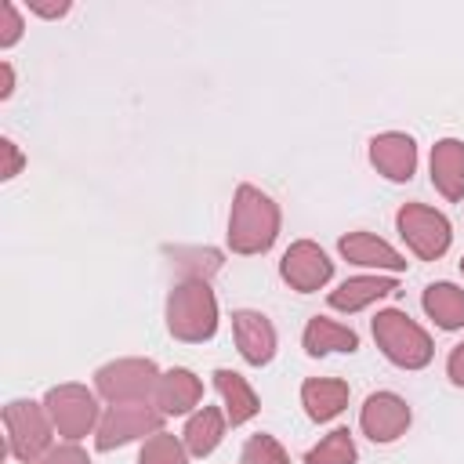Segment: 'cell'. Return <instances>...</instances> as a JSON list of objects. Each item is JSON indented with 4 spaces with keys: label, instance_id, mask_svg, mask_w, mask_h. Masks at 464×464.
<instances>
[{
    "label": "cell",
    "instance_id": "11",
    "mask_svg": "<svg viewBox=\"0 0 464 464\" xmlns=\"http://www.w3.org/2000/svg\"><path fill=\"white\" fill-rule=\"evenodd\" d=\"M370 163L388 181H410L413 170H417V145L402 130H384L370 141Z\"/></svg>",
    "mask_w": 464,
    "mask_h": 464
},
{
    "label": "cell",
    "instance_id": "2",
    "mask_svg": "<svg viewBox=\"0 0 464 464\" xmlns=\"http://www.w3.org/2000/svg\"><path fill=\"white\" fill-rule=\"evenodd\" d=\"M167 330L178 341L199 344L210 341L218 330V301L207 279H185L167 297Z\"/></svg>",
    "mask_w": 464,
    "mask_h": 464
},
{
    "label": "cell",
    "instance_id": "5",
    "mask_svg": "<svg viewBox=\"0 0 464 464\" xmlns=\"http://www.w3.org/2000/svg\"><path fill=\"white\" fill-rule=\"evenodd\" d=\"M160 370L152 359H116L94 373V388L109 402H149L156 395Z\"/></svg>",
    "mask_w": 464,
    "mask_h": 464
},
{
    "label": "cell",
    "instance_id": "19",
    "mask_svg": "<svg viewBox=\"0 0 464 464\" xmlns=\"http://www.w3.org/2000/svg\"><path fill=\"white\" fill-rule=\"evenodd\" d=\"M214 388L221 392L232 424H246L257 413V395L246 384V377H239L236 370H214Z\"/></svg>",
    "mask_w": 464,
    "mask_h": 464
},
{
    "label": "cell",
    "instance_id": "9",
    "mask_svg": "<svg viewBox=\"0 0 464 464\" xmlns=\"http://www.w3.org/2000/svg\"><path fill=\"white\" fill-rule=\"evenodd\" d=\"M279 272H283V279H286L294 290L312 294V290H319V286L330 283L334 261H330L312 239H297V243H290V250L283 254Z\"/></svg>",
    "mask_w": 464,
    "mask_h": 464
},
{
    "label": "cell",
    "instance_id": "25",
    "mask_svg": "<svg viewBox=\"0 0 464 464\" xmlns=\"http://www.w3.org/2000/svg\"><path fill=\"white\" fill-rule=\"evenodd\" d=\"M174 257H178V268L188 279H207L210 272L221 268V254L218 250H174Z\"/></svg>",
    "mask_w": 464,
    "mask_h": 464
},
{
    "label": "cell",
    "instance_id": "30",
    "mask_svg": "<svg viewBox=\"0 0 464 464\" xmlns=\"http://www.w3.org/2000/svg\"><path fill=\"white\" fill-rule=\"evenodd\" d=\"M36 14H44V18H58V14H65L69 11V4H29Z\"/></svg>",
    "mask_w": 464,
    "mask_h": 464
},
{
    "label": "cell",
    "instance_id": "4",
    "mask_svg": "<svg viewBox=\"0 0 464 464\" xmlns=\"http://www.w3.org/2000/svg\"><path fill=\"white\" fill-rule=\"evenodd\" d=\"M4 428H7V453L22 464H33L51 450V417L40 402L14 399L4 406Z\"/></svg>",
    "mask_w": 464,
    "mask_h": 464
},
{
    "label": "cell",
    "instance_id": "24",
    "mask_svg": "<svg viewBox=\"0 0 464 464\" xmlns=\"http://www.w3.org/2000/svg\"><path fill=\"white\" fill-rule=\"evenodd\" d=\"M239 464H290V457L272 435H250L239 453Z\"/></svg>",
    "mask_w": 464,
    "mask_h": 464
},
{
    "label": "cell",
    "instance_id": "29",
    "mask_svg": "<svg viewBox=\"0 0 464 464\" xmlns=\"http://www.w3.org/2000/svg\"><path fill=\"white\" fill-rule=\"evenodd\" d=\"M446 370H450V381L464 388V344H457V348L450 352V359H446Z\"/></svg>",
    "mask_w": 464,
    "mask_h": 464
},
{
    "label": "cell",
    "instance_id": "23",
    "mask_svg": "<svg viewBox=\"0 0 464 464\" xmlns=\"http://www.w3.org/2000/svg\"><path fill=\"white\" fill-rule=\"evenodd\" d=\"M138 464H188V457H185V446L170 431H156L145 439Z\"/></svg>",
    "mask_w": 464,
    "mask_h": 464
},
{
    "label": "cell",
    "instance_id": "14",
    "mask_svg": "<svg viewBox=\"0 0 464 464\" xmlns=\"http://www.w3.org/2000/svg\"><path fill=\"white\" fill-rule=\"evenodd\" d=\"M431 185L446 199L464 196V141H457V138L435 141V149H431Z\"/></svg>",
    "mask_w": 464,
    "mask_h": 464
},
{
    "label": "cell",
    "instance_id": "20",
    "mask_svg": "<svg viewBox=\"0 0 464 464\" xmlns=\"http://www.w3.org/2000/svg\"><path fill=\"white\" fill-rule=\"evenodd\" d=\"M424 312L442 330H460L464 326V290L453 283H431L424 290Z\"/></svg>",
    "mask_w": 464,
    "mask_h": 464
},
{
    "label": "cell",
    "instance_id": "27",
    "mask_svg": "<svg viewBox=\"0 0 464 464\" xmlns=\"http://www.w3.org/2000/svg\"><path fill=\"white\" fill-rule=\"evenodd\" d=\"M0 18H4V25H0V47H11V44L22 36V18H18V7H14L11 0H4V4H0Z\"/></svg>",
    "mask_w": 464,
    "mask_h": 464
},
{
    "label": "cell",
    "instance_id": "16",
    "mask_svg": "<svg viewBox=\"0 0 464 464\" xmlns=\"http://www.w3.org/2000/svg\"><path fill=\"white\" fill-rule=\"evenodd\" d=\"M203 395L199 377H192L188 370H167L156 384V410L160 413H188Z\"/></svg>",
    "mask_w": 464,
    "mask_h": 464
},
{
    "label": "cell",
    "instance_id": "1",
    "mask_svg": "<svg viewBox=\"0 0 464 464\" xmlns=\"http://www.w3.org/2000/svg\"><path fill=\"white\" fill-rule=\"evenodd\" d=\"M279 236V207L254 185H239L228 214V246L236 254H265Z\"/></svg>",
    "mask_w": 464,
    "mask_h": 464
},
{
    "label": "cell",
    "instance_id": "13",
    "mask_svg": "<svg viewBox=\"0 0 464 464\" xmlns=\"http://www.w3.org/2000/svg\"><path fill=\"white\" fill-rule=\"evenodd\" d=\"M337 246H341L344 261L362 265V268H388V272H402L406 268V257L395 246H388L384 239L370 236V232H348Z\"/></svg>",
    "mask_w": 464,
    "mask_h": 464
},
{
    "label": "cell",
    "instance_id": "7",
    "mask_svg": "<svg viewBox=\"0 0 464 464\" xmlns=\"http://www.w3.org/2000/svg\"><path fill=\"white\" fill-rule=\"evenodd\" d=\"M160 424H163V413L152 410L149 402H112V406L105 410V417L98 420V439H94V446H98L102 453H109V450H116V446H127V442L141 439V435H156Z\"/></svg>",
    "mask_w": 464,
    "mask_h": 464
},
{
    "label": "cell",
    "instance_id": "32",
    "mask_svg": "<svg viewBox=\"0 0 464 464\" xmlns=\"http://www.w3.org/2000/svg\"><path fill=\"white\" fill-rule=\"evenodd\" d=\"M460 268H464V257H460Z\"/></svg>",
    "mask_w": 464,
    "mask_h": 464
},
{
    "label": "cell",
    "instance_id": "15",
    "mask_svg": "<svg viewBox=\"0 0 464 464\" xmlns=\"http://www.w3.org/2000/svg\"><path fill=\"white\" fill-rule=\"evenodd\" d=\"M395 279L388 276H355V279H344L337 290H330V308L337 312H359L366 308L370 301H381L388 294H395Z\"/></svg>",
    "mask_w": 464,
    "mask_h": 464
},
{
    "label": "cell",
    "instance_id": "26",
    "mask_svg": "<svg viewBox=\"0 0 464 464\" xmlns=\"http://www.w3.org/2000/svg\"><path fill=\"white\" fill-rule=\"evenodd\" d=\"M33 464H91V460H87V453H83L76 442H65V446L47 450V453H44V457H36Z\"/></svg>",
    "mask_w": 464,
    "mask_h": 464
},
{
    "label": "cell",
    "instance_id": "17",
    "mask_svg": "<svg viewBox=\"0 0 464 464\" xmlns=\"http://www.w3.org/2000/svg\"><path fill=\"white\" fill-rule=\"evenodd\" d=\"M301 402L312 420H334L348 406V384L334 377H312L301 384Z\"/></svg>",
    "mask_w": 464,
    "mask_h": 464
},
{
    "label": "cell",
    "instance_id": "21",
    "mask_svg": "<svg viewBox=\"0 0 464 464\" xmlns=\"http://www.w3.org/2000/svg\"><path fill=\"white\" fill-rule=\"evenodd\" d=\"M181 435H185V450L192 457H207L221 442V435H225V417L214 406H203L199 413L188 417V424H185Z\"/></svg>",
    "mask_w": 464,
    "mask_h": 464
},
{
    "label": "cell",
    "instance_id": "22",
    "mask_svg": "<svg viewBox=\"0 0 464 464\" xmlns=\"http://www.w3.org/2000/svg\"><path fill=\"white\" fill-rule=\"evenodd\" d=\"M304 464H355V442L348 428H334L319 446L308 450Z\"/></svg>",
    "mask_w": 464,
    "mask_h": 464
},
{
    "label": "cell",
    "instance_id": "31",
    "mask_svg": "<svg viewBox=\"0 0 464 464\" xmlns=\"http://www.w3.org/2000/svg\"><path fill=\"white\" fill-rule=\"evenodd\" d=\"M14 91V72H11V65L4 62V87H0V98H7Z\"/></svg>",
    "mask_w": 464,
    "mask_h": 464
},
{
    "label": "cell",
    "instance_id": "12",
    "mask_svg": "<svg viewBox=\"0 0 464 464\" xmlns=\"http://www.w3.org/2000/svg\"><path fill=\"white\" fill-rule=\"evenodd\" d=\"M232 330H236V344H239V355L250 362V366H265L272 355H276V326L261 315V312H236L232 315Z\"/></svg>",
    "mask_w": 464,
    "mask_h": 464
},
{
    "label": "cell",
    "instance_id": "28",
    "mask_svg": "<svg viewBox=\"0 0 464 464\" xmlns=\"http://www.w3.org/2000/svg\"><path fill=\"white\" fill-rule=\"evenodd\" d=\"M0 149H4V160H7L0 174H4V178H14V174L22 170V152H18V145H14L11 138H4V141H0Z\"/></svg>",
    "mask_w": 464,
    "mask_h": 464
},
{
    "label": "cell",
    "instance_id": "8",
    "mask_svg": "<svg viewBox=\"0 0 464 464\" xmlns=\"http://www.w3.org/2000/svg\"><path fill=\"white\" fill-rule=\"evenodd\" d=\"M395 225H399V236L410 243V250L424 261H439L450 250V239H453L450 221L424 203H406L399 210Z\"/></svg>",
    "mask_w": 464,
    "mask_h": 464
},
{
    "label": "cell",
    "instance_id": "10",
    "mask_svg": "<svg viewBox=\"0 0 464 464\" xmlns=\"http://www.w3.org/2000/svg\"><path fill=\"white\" fill-rule=\"evenodd\" d=\"M359 424H362L366 439H373V442H395L410 428V406L395 392H373L362 402Z\"/></svg>",
    "mask_w": 464,
    "mask_h": 464
},
{
    "label": "cell",
    "instance_id": "18",
    "mask_svg": "<svg viewBox=\"0 0 464 464\" xmlns=\"http://www.w3.org/2000/svg\"><path fill=\"white\" fill-rule=\"evenodd\" d=\"M355 348H359L355 330H348V326H341V323H334V319H323V315L308 319V326H304V352H308V355L355 352Z\"/></svg>",
    "mask_w": 464,
    "mask_h": 464
},
{
    "label": "cell",
    "instance_id": "3",
    "mask_svg": "<svg viewBox=\"0 0 464 464\" xmlns=\"http://www.w3.org/2000/svg\"><path fill=\"white\" fill-rule=\"evenodd\" d=\"M373 341L381 344V352L402 366V370H420L431 362V337L399 308H384L373 315Z\"/></svg>",
    "mask_w": 464,
    "mask_h": 464
},
{
    "label": "cell",
    "instance_id": "6",
    "mask_svg": "<svg viewBox=\"0 0 464 464\" xmlns=\"http://www.w3.org/2000/svg\"><path fill=\"white\" fill-rule=\"evenodd\" d=\"M44 410L54 424V431L69 442L83 439L98 424V399L83 384H58L44 395Z\"/></svg>",
    "mask_w": 464,
    "mask_h": 464
}]
</instances>
